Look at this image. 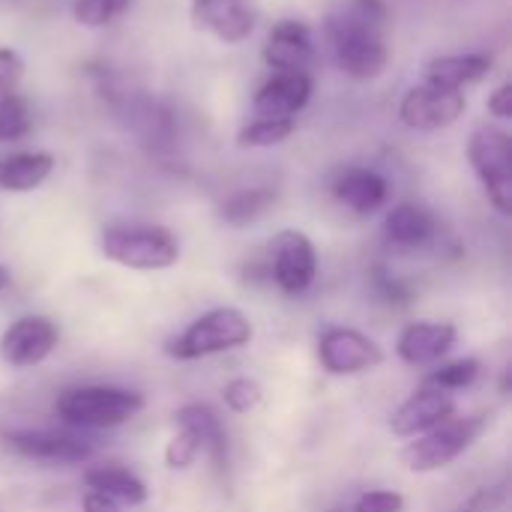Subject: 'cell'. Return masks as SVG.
I'll return each mask as SVG.
<instances>
[{
    "label": "cell",
    "instance_id": "6da1fadb",
    "mask_svg": "<svg viewBox=\"0 0 512 512\" xmlns=\"http://www.w3.org/2000/svg\"><path fill=\"white\" fill-rule=\"evenodd\" d=\"M387 6L384 0H354L348 9L330 18V48L339 69L357 81L378 78L390 63L387 48Z\"/></svg>",
    "mask_w": 512,
    "mask_h": 512
},
{
    "label": "cell",
    "instance_id": "7a4b0ae2",
    "mask_svg": "<svg viewBox=\"0 0 512 512\" xmlns=\"http://www.w3.org/2000/svg\"><path fill=\"white\" fill-rule=\"evenodd\" d=\"M147 399L129 387L111 384H81L69 387L54 399V417L66 429L96 432V429H117L144 411Z\"/></svg>",
    "mask_w": 512,
    "mask_h": 512
},
{
    "label": "cell",
    "instance_id": "3957f363",
    "mask_svg": "<svg viewBox=\"0 0 512 512\" xmlns=\"http://www.w3.org/2000/svg\"><path fill=\"white\" fill-rule=\"evenodd\" d=\"M492 426L489 414H471V417H453L441 426H435L432 432L411 438L399 459L411 474H435L450 468L456 459H462Z\"/></svg>",
    "mask_w": 512,
    "mask_h": 512
},
{
    "label": "cell",
    "instance_id": "277c9868",
    "mask_svg": "<svg viewBox=\"0 0 512 512\" xmlns=\"http://www.w3.org/2000/svg\"><path fill=\"white\" fill-rule=\"evenodd\" d=\"M255 327L246 312L234 306H219L204 315H198L177 339L168 345V357L189 363V360H204L228 351H240L252 342Z\"/></svg>",
    "mask_w": 512,
    "mask_h": 512
},
{
    "label": "cell",
    "instance_id": "5b68a950",
    "mask_svg": "<svg viewBox=\"0 0 512 512\" xmlns=\"http://www.w3.org/2000/svg\"><path fill=\"white\" fill-rule=\"evenodd\" d=\"M102 255L126 270L153 273L180 261V240L159 225H111L99 237Z\"/></svg>",
    "mask_w": 512,
    "mask_h": 512
},
{
    "label": "cell",
    "instance_id": "8992f818",
    "mask_svg": "<svg viewBox=\"0 0 512 512\" xmlns=\"http://www.w3.org/2000/svg\"><path fill=\"white\" fill-rule=\"evenodd\" d=\"M468 159L480 177L489 204L501 213H512V138L498 126H477L468 138Z\"/></svg>",
    "mask_w": 512,
    "mask_h": 512
},
{
    "label": "cell",
    "instance_id": "52a82bcc",
    "mask_svg": "<svg viewBox=\"0 0 512 512\" xmlns=\"http://www.w3.org/2000/svg\"><path fill=\"white\" fill-rule=\"evenodd\" d=\"M3 441L15 456L42 465H84L96 456V441L78 429H21Z\"/></svg>",
    "mask_w": 512,
    "mask_h": 512
},
{
    "label": "cell",
    "instance_id": "ba28073f",
    "mask_svg": "<svg viewBox=\"0 0 512 512\" xmlns=\"http://www.w3.org/2000/svg\"><path fill=\"white\" fill-rule=\"evenodd\" d=\"M270 282L285 297H303L318 276V252L309 234L297 228H285L270 243V264H267Z\"/></svg>",
    "mask_w": 512,
    "mask_h": 512
},
{
    "label": "cell",
    "instance_id": "9c48e42d",
    "mask_svg": "<svg viewBox=\"0 0 512 512\" xmlns=\"http://www.w3.org/2000/svg\"><path fill=\"white\" fill-rule=\"evenodd\" d=\"M318 363L333 378L372 372L384 363V348L354 327H327L318 336Z\"/></svg>",
    "mask_w": 512,
    "mask_h": 512
},
{
    "label": "cell",
    "instance_id": "30bf717a",
    "mask_svg": "<svg viewBox=\"0 0 512 512\" xmlns=\"http://www.w3.org/2000/svg\"><path fill=\"white\" fill-rule=\"evenodd\" d=\"M60 342V330L45 315H21L0 336V360L9 369L42 366Z\"/></svg>",
    "mask_w": 512,
    "mask_h": 512
},
{
    "label": "cell",
    "instance_id": "8fae6325",
    "mask_svg": "<svg viewBox=\"0 0 512 512\" xmlns=\"http://www.w3.org/2000/svg\"><path fill=\"white\" fill-rule=\"evenodd\" d=\"M468 108L465 90H441L432 84L411 87L399 105V117L405 126L417 132H438L453 126Z\"/></svg>",
    "mask_w": 512,
    "mask_h": 512
},
{
    "label": "cell",
    "instance_id": "7c38bea8",
    "mask_svg": "<svg viewBox=\"0 0 512 512\" xmlns=\"http://www.w3.org/2000/svg\"><path fill=\"white\" fill-rule=\"evenodd\" d=\"M456 411H459L456 396L420 384V387H417V390L390 414V432H393L396 438H402V441H411V438H420V435L432 432L435 426L453 420Z\"/></svg>",
    "mask_w": 512,
    "mask_h": 512
},
{
    "label": "cell",
    "instance_id": "4fadbf2b",
    "mask_svg": "<svg viewBox=\"0 0 512 512\" xmlns=\"http://www.w3.org/2000/svg\"><path fill=\"white\" fill-rule=\"evenodd\" d=\"M456 342H459V330L450 321H411L402 327L396 339V357L411 369L438 366L447 360Z\"/></svg>",
    "mask_w": 512,
    "mask_h": 512
},
{
    "label": "cell",
    "instance_id": "5bb4252c",
    "mask_svg": "<svg viewBox=\"0 0 512 512\" xmlns=\"http://www.w3.org/2000/svg\"><path fill=\"white\" fill-rule=\"evenodd\" d=\"M192 21L198 30L213 33L219 42L237 45L252 36L258 12L249 0H195Z\"/></svg>",
    "mask_w": 512,
    "mask_h": 512
},
{
    "label": "cell",
    "instance_id": "9a60e30c",
    "mask_svg": "<svg viewBox=\"0 0 512 512\" xmlns=\"http://www.w3.org/2000/svg\"><path fill=\"white\" fill-rule=\"evenodd\" d=\"M312 99V78L309 72H276L264 81L252 99L255 117H276L294 120Z\"/></svg>",
    "mask_w": 512,
    "mask_h": 512
},
{
    "label": "cell",
    "instance_id": "2e32d148",
    "mask_svg": "<svg viewBox=\"0 0 512 512\" xmlns=\"http://www.w3.org/2000/svg\"><path fill=\"white\" fill-rule=\"evenodd\" d=\"M264 63L276 72H306L315 63V39L303 21H279L261 51Z\"/></svg>",
    "mask_w": 512,
    "mask_h": 512
},
{
    "label": "cell",
    "instance_id": "e0dca14e",
    "mask_svg": "<svg viewBox=\"0 0 512 512\" xmlns=\"http://www.w3.org/2000/svg\"><path fill=\"white\" fill-rule=\"evenodd\" d=\"M333 198L354 210L357 216H369L381 210L390 198V183L375 168H345L333 180Z\"/></svg>",
    "mask_w": 512,
    "mask_h": 512
},
{
    "label": "cell",
    "instance_id": "ac0fdd59",
    "mask_svg": "<svg viewBox=\"0 0 512 512\" xmlns=\"http://www.w3.org/2000/svg\"><path fill=\"white\" fill-rule=\"evenodd\" d=\"M384 237L399 252H417L435 243L438 237V219L420 207V204H396L384 219Z\"/></svg>",
    "mask_w": 512,
    "mask_h": 512
},
{
    "label": "cell",
    "instance_id": "d6986e66",
    "mask_svg": "<svg viewBox=\"0 0 512 512\" xmlns=\"http://www.w3.org/2000/svg\"><path fill=\"white\" fill-rule=\"evenodd\" d=\"M492 66L495 60L489 54H444L426 63V84L441 90H465L480 84Z\"/></svg>",
    "mask_w": 512,
    "mask_h": 512
},
{
    "label": "cell",
    "instance_id": "ffe728a7",
    "mask_svg": "<svg viewBox=\"0 0 512 512\" xmlns=\"http://www.w3.org/2000/svg\"><path fill=\"white\" fill-rule=\"evenodd\" d=\"M84 486H87V492H99V495L111 498L120 507H141L150 498L147 483L135 471L120 468V465H93V468H87L84 471Z\"/></svg>",
    "mask_w": 512,
    "mask_h": 512
},
{
    "label": "cell",
    "instance_id": "44dd1931",
    "mask_svg": "<svg viewBox=\"0 0 512 512\" xmlns=\"http://www.w3.org/2000/svg\"><path fill=\"white\" fill-rule=\"evenodd\" d=\"M174 423H177V429H186L201 441L204 453L210 456V462L216 468H225V462H228V438H225L222 420L216 417V411L210 405H198V402L183 405L174 414Z\"/></svg>",
    "mask_w": 512,
    "mask_h": 512
},
{
    "label": "cell",
    "instance_id": "7402d4cb",
    "mask_svg": "<svg viewBox=\"0 0 512 512\" xmlns=\"http://www.w3.org/2000/svg\"><path fill=\"white\" fill-rule=\"evenodd\" d=\"M54 165H57L54 156L45 150L9 153L0 159V189L3 192H33L51 177Z\"/></svg>",
    "mask_w": 512,
    "mask_h": 512
},
{
    "label": "cell",
    "instance_id": "603a6c76",
    "mask_svg": "<svg viewBox=\"0 0 512 512\" xmlns=\"http://www.w3.org/2000/svg\"><path fill=\"white\" fill-rule=\"evenodd\" d=\"M126 114H129V126L147 141V144H168L174 138V120L168 114L165 105H159L156 99H132L126 105Z\"/></svg>",
    "mask_w": 512,
    "mask_h": 512
},
{
    "label": "cell",
    "instance_id": "cb8c5ba5",
    "mask_svg": "<svg viewBox=\"0 0 512 512\" xmlns=\"http://www.w3.org/2000/svg\"><path fill=\"white\" fill-rule=\"evenodd\" d=\"M273 204H276V189H270V186L240 189L222 204V219L231 228H246V225L258 222Z\"/></svg>",
    "mask_w": 512,
    "mask_h": 512
},
{
    "label": "cell",
    "instance_id": "d4e9b609",
    "mask_svg": "<svg viewBox=\"0 0 512 512\" xmlns=\"http://www.w3.org/2000/svg\"><path fill=\"white\" fill-rule=\"evenodd\" d=\"M480 372H483V366H480L477 357L444 360V363H438V366L423 378V384H426V387H435V390H444V393H450V396H456L459 390L474 387L477 378H480Z\"/></svg>",
    "mask_w": 512,
    "mask_h": 512
},
{
    "label": "cell",
    "instance_id": "484cf974",
    "mask_svg": "<svg viewBox=\"0 0 512 512\" xmlns=\"http://www.w3.org/2000/svg\"><path fill=\"white\" fill-rule=\"evenodd\" d=\"M294 120H276V117H258L249 126L237 132L240 147H276L294 135Z\"/></svg>",
    "mask_w": 512,
    "mask_h": 512
},
{
    "label": "cell",
    "instance_id": "4316f807",
    "mask_svg": "<svg viewBox=\"0 0 512 512\" xmlns=\"http://www.w3.org/2000/svg\"><path fill=\"white\" fill-rule=\"evenodd\" d=\"M30 108L18 93L0 96V144H12L30 135Z\"/></svg>",
    "mask_w": 512,
    "mask_h": 512
},
{
    "label": "cell",
    "instance_id": "83f0119b",
    "mask_svg": "<svg viewBox=\"0 0 512 512\" xmlns=\"http://www.w3.org/2000/svg\"><path fill=\"white\" fill-rule=\"evenodd\" d=\"M222 402L231 414H249L264 402V387L249 375H237L222 387Z\"/></svg>",
    "mask_w": 512,
    "mask_h": 512
},
{
    "label": "cell",
    "instance_id": "f1b7e54d",
    "mask_svg": "<svg viewBox=\"0 0 512 512\" xmlns=\"http://www.w3.org/2000/svg\"><path fill=\"white\" fill-rule=\"evenodd\" d=\"M132 0H75L72 15L81 27H108L114 18H120L129 9Z\"/></svg>",
    "mask_w": 512,
    "mask_h": 512
},
{
    "label": "cell",
    "instance_id": "f546056e",
    "mask_svg": "<svg viewBox=\"0 0 512 512\" xmlns=\"http://www.w3.org/2000/svg\"><path fill=\"white\" fill-rule=\"evenodd\" d=\"M372 291L378 294L381 303H387V306H393V309H402V306L414 303V288H411V282L399 279L396 273H390V270H384V267H375V270H372Z\"/></svg>",
    "mask_w": 512,
    "mask_h": 512
},
{
    "label": "cell",
    "instance_id": "4dcf8cb0",
    "mask_svg": "<svg viewBox=\"0 0 512 512\" xmlns=\"http://www.w3.org/2000/svg\"><path fill=\"white\" fill-rule=\"evenodd\" d=\"M204 453V447H201V441L192 435V432H186V429H177V435L165 444V465L171 468V471H189L195 462H198V456Z\"/></svg>",
    "mask_w": 512,
    "mask_h": 512
},
{
    "label": "cell",
    "instance_id": "1f68e13d",
    "mask_svg": "<svg viewBox=\"0 0 512 512\" xmlns=\"http://www.w3.org/2000/svg\"><path fill=\"white\" fill-rule=\"evenodd\" d=\"M354 512H405V495L393 489H369L354 501Z\"/></svg>",
    "mask_w": 512,
    "mask_h": 512
},
{
    "label": "cell",
    "instance_id": "d6a6232c",
    "mask_svg": "<svg viewBox=\"0 0 512 512\" xmlns=\"http://www.w3.org/2000/svg\"><path fill=\"white\" fill-rule=\"evenodd\" d=\"M24 78V57L15 48H0V96L15 93Z\"/></svg>",
    "mask_w": 512,
    "mask_h": 512
},
{
    "label": "cell",
    "instance_id": "836d02e7",
    "mask_svg": "<svg viewBox=\"0 0 512 512\" xmlns=\"http://www.w3.org/2000/svg\"><path fill=\"white\" fill-rule=\"evenodd\" d=\"M504 501H507L504 486H483L462 504L459 512H498L504 507Z\"/></svg>",
    "mask_w": 512,
    "mask_h": 512
},
{
    "label": "cell",
    "instance_id": "e575fe53",
    "mask_svg": "<svg viewBox=\"0 0 512 512\" xmlns=\"http://www.w3.org/2000/svg\"><path fill=\"white\" fill-rule=\"evenodd\" d=\"M486 108H489V114H492V117H498V120H510L512 117V84L510 81H504L501 87H495V90L489 93V102H486Z\"/></svg>",
    "mask_w": 512,
    "mask_h": 512
},
{
    "label": "cell",
    "instance_id": "d590c367",
    "mask_svg": "<svg viewBox=\"0 0 512 512\" xmlns=\"http://www.w3.org/2000/svg\"><path fill=\"white\" fill-rule=\"evenodd\" d=\"M81 510L84 512H123L120 510V504H114L111 498H105V495H99V492H84V498H81Z\"/></svg>",
    "mask_w": 512,
    "mask_h": 512
},
{
    "label": "cell",
    "instance_id": "8d00e7d4",
    "mask_svg": "<svg viewBox=\"0 0 512 512\" xmlns=\"http://www.w3.org/2000/svg\"><path fill=\"white\" fill-rule=\"evenodd\" d=\"M9 285H12V273H9V267H3V264H0V294H3Z\"/></svg>",
    "mask_w": 512,
    "mask_h": 512
}]
</instances>
